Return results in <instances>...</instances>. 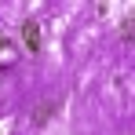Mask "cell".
<instances>
[{"instance_id": "cell-2", "label": "cell", "mask_w": 135, "mask_h": 135, "mask_svg": "<svg viewBox=\"0 0 135 135\" xmlns=\"http://www.w3.org/2000/svg\"><path fill=\"white\" fill-rule=\"evenodd\" d=\"M55 110H59V102H55V99H44V102H40V106L33 110V124H37V128H40V124H47Z\"/></svg>"}, {"instance_id": "cell-1", "label": "cell", "mask_w": 135, "mask_h": 135, "mask_svg": "<svg viewBox=\"0 0 135 135\" xmlns=\"http://www.w3.org/2000/svg\"><path fill=\"white\" fill-rule=\"evenodd\" d=\"M22 40H26V47H29L33 55H40L44 33H40V22H37V18H26V22H22Z\"/></svg>"}, {"instance_id": "cell-3", "label": "cell", "mask_w": 135, "mask_h": 135, "mask_svg": "<svg viewBox=\"0 0 135 135\" xmlns=\"http://www.w3.org/2000/svg\"><path fill=\"white\" fill-rule=\"evenodd\" d=\"M7 44H11V40H7V37H4V33H0V51H4V47H7Z\"/></svg>"}]
</instances>
